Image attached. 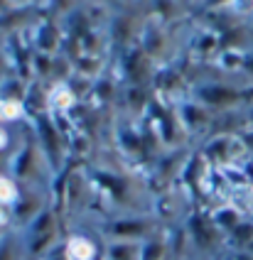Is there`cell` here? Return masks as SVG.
<instances>
[{"label":"cell","mask_w":253,"mask_h":260,"mask_svg":"<svg viewBox=\"0 0 253 260\" xmlns=\"http://www.w3.org/2000/svg\"><path fill=\"white\" fill-rule=\"evenodd\" d=\"M0 143H3V138H0Z\"/></svg>","instance_id":"obj_3"},{"label":"cell","mask_w":253,"mask_h":260,"mask_svg":"<svg viewBox=\"0 0 253 260\" xmlns=\"http://www.w3.org/2000/svg\"><path fill=\"white\" fill-rule=\"evenodd\" d=\"M3 197H5V199H10V197H13V189H10L8 182H0V199H3Z\"/></svg>","instance_id":"obj_2"},{"label":"cell","mask_w":253,"mask_h":260,"mask_svg":"<svg viewBox=\"0 0 253 260\" xmlns=\"http://www.w3.org/2000/svg\"><path fill=\"white\" fill-rule=\"evenodd\" d=\"M72 250H74L76 255H81V258H89L91 255V248L84 243V241H74V246H72Z\"/></svg>","instance_id":"obj_1"}]
</instances>
